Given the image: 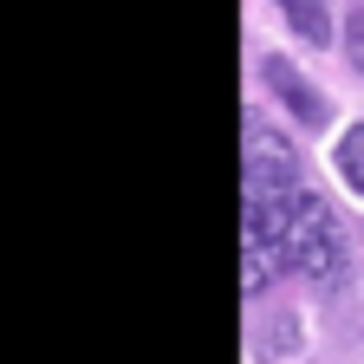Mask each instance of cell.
<instances>
[{
  "label": "cell",
  "mask_w": 364,
  "mask_h": 364,
  "mask_svg": "<svg viewBox=\"0 0 364 364\" xmlns=\"http://www.w3.org/2000/svg\"><path fill=\"white\" fill-rule=\"evenodd\" d=\"M247 254H267L273 267L306 273V280H332L345 267V235H338V215L312 189L247 196Z\"/></svg>",
  "instance_id": "6da1fadb"
},
{
  "label": "cell",
  "mask_w": 364,
  "mask_h": 364,
  "mask_svg": "<svg viewBox=\"0 0 364 364\" xmlns=\"http://www.w3.org/2000/svg\"><path fill=\"white\" fill-rule=\"evenodd\" d=\"M287 189H306L293 144H280L267 124H247V196H287Z\"/></svg>",
  "instance_id": "7a4b0ae2"
},
{
  "label": "cell",
  "mask_w": 364,
  "mask_h": 364,
  "mask_svg": "<svg viewBox=\"0 0 364 364\" xmlns=\"http://www.w3.org/2000/svg\"><path fill=\"white\" fill-rule=\"evenodd\" d=\"M260 72H267V85H273V98H280L299 124H326V117H332V98H326L318 85H306V78L293 72V59L267 53V59H260Z\"/></svg>",
  "instance_id": "3957f363"
},
{
  "label": "cell",
  "mask_w": 364,
  "mask_h": 364,
  "mask_svg": "<svg viewBox=\"0 0 364 364\" xmlns=\"http://www.w3.org/2000/svg\"><path fill=\"white\" fill-rule=\"evenodd\" d=\"M280 14H287V26H293L299 39H312V46H326V39H332V14H326V0H280Z\"/></svg>",
  "instance_id": "277c9868"
},
{
  "label": "cell",
  "mask_w": 364,
  "mask_h": 364,
  "mask_svg": "<svg viewBox=\"0 0 364 364\" xmlns=\"http://www.w3.org/2000/svg\"><path fill=\"white\" fill-rule=\"evenodd\" d=\"M338 176L364 196V124H358V130H345V144H338Z\"/></svg>",
  "instance_id": "5b68a950"
},
{
  "label": "cell",
  "mask_w": 364,
  "mask_h": 364,
  "mask_svg": "<svg viewBox=\"0 0 364 364\" xmlns=\"http://www.w3.org/2000/svg\"><path fill=\"white\" fill-rule=\"evenodd\" d=\"M345 53H351V65H358V72H364V14H358V20H351V39H345Z\"/></svg>",
  "instance_id": "8992f818"
}]
</instances>
